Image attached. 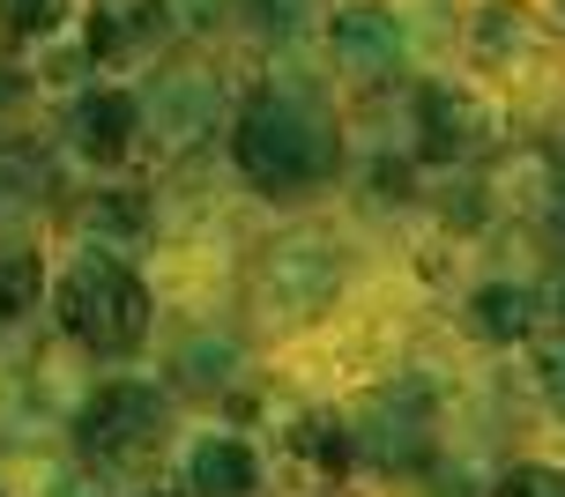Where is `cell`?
I'll return each instance as SVG.
<instances>
[{"label": "cell", "mask_w": 565, "mask_h": 497, "mask_svg": "<svg viewBox=\"0 0 565 497\" xmlns=\"http://www.w3.org/2000/svg\"><path fill=\"white\" fill-rule=\"evenodd\" d=\"M328 45H335V67L350 75V83H395L402 75V30L387 8H372V0H358V8H335L328 15Z\"/></svg>", "instance_id": "7"}, {"label": "cell", "mask_w": 565, "mask_h": 497, "mask_svg": "<svg viewBox=\"0 0 565 497\" xmlns=\"http://www.w3.org/2000/svg\"><path fill=\"white\" fill-rule=\"evenodd\" d=\"M417 141L431 164H483L507 127H499V111L483 105L477 89H454V83H424L417 89Z\"/></svg>", "instance_id": "5"}, {"label": "cell", "mask_w": 565, "mask_h": 497, "mask_svg": "<svg viewBox=\"0 0 565 497\" xmlns=\"http://www.w3.org/2000/svg\"><path fill=\"white\" fill-rule=\"evenodd\" d=\"M23 97H30V83H23V75H15V67H0V111H15V105H23Z\"/></svg>", "instance_id": "19"}, {"label": "cell", "mask_w": 565, "mask_h": 497, "mask_svg": "<svg viewBox=\"0 0 565 497\" xmlns=\"http://www.w3.org/2000/svg\"><path fill=\"white\" fill-rule=\"evenodd\" d=\"M164 23H171L164 0H97V15H89V53L97 60H141L164 37Z\"/></svg>", "instance_id": "8"}, {"label": "cell", "mask_w": 565, "mask_h": 497, "mask_svg": "<svg viewBox=\"0 0 565 497\" xmlns=\"http://www.w3.org/2000/svg\"><path fill=\"white\" fill-rule=\"evenodd\" d=\"M298 453H306L312 468H328V475H342L350 468V439H342V423H328V415H298Z\"/></svg>", "instance_id": "14"}, {"label": "cell", "mask_w": 565, "mask_h": 497, "mask_svg": "<svg viewBox=\"0 0 565 497\" xmlns=\"http://www.w3.org/2000/svg\"><path fill=\"white\" fill-rule=\"evenodd\" d=\"M67 23V0H0V30L15 37H53Z\"/></svg>", "instance_id": "16"}, {"label": "cell", "mask_w": 565, "mask_h": 497, "mask_svg": "<svg viewBox=\"0 0 565 497\" xmlns=\"http://www.w3.org/2000/svg\"><path fill=\"white\" fill-rule=\"evenodd\" d=\"M499 497H558V475H551V468H513Z\"/></svg>", "instance_id": "18"}, {"label": "cell", "mask_w": 565, "mask_h": 497, "mask_svg": "<svg viewBox=\"0 0 565 497\" xmlns=\"http://www.w3.org/2000/svg\"><path fill=\"white\" fill-rule=\"evenodd\" d=\"M0 497H8V475H0Z\"/></svg>", "instance_id": "20"}, {"label": "cell", "mask_w": 565, "mask_h": 497, "mask_svg": "<svg viewBox=\"0 0 565 497\" xmlns=\"http://www.w3.org/2000/svg\"><path fill=\"white\" fill-rule=\"evenodd\" d=\"M477 53L491 60V67H521V60H536V53H543L536 8H521V0H483V15H477Z\"/></svg>", "instance_id": "10"}, {"label": "cell", "mask_w": 565, "mask_h": 497, "mask_svg": "<svg viewBox=\"0 0 565 497\" xmlns=\"http://www.w3.org/2000/svg\"><path fill=\"white\" fill-rule=\"evenodd\" d=\"M260 468L246 439H201L194 445V497H254Z\"/></svg>", "instance_id": "12"}, {"label": "cell", "mask_w": 565, "mask_h": 497, "mask_svg": "<svg viewBox=\"0 0 565 497\" xmlns=\"http://www.w3.org/2000/svg\"><path fill=\"white\" fill-rule=\"evenodd\" d=\"M216 105H224L216 75H201V67H171V75H157L149 97H135V119H149V134H157L164 156H186L194 141H209Z\"/></svg>", "instance_id": "6"}, {"label": "cell", "mask_w": 565, "mask_h": 497, "mask_svg": "<svg viewBox=\"0 0 565 497\" xmlns=\"http://www.w3.org/2000/svg\"><path fill=\"white\" fill-rule=\"evenodd\" d=\"M260 304H276V320H290V327H306V320H320L328 304H335L342 290V252L328 246V238H312V230H298V238H282L268 260H260Z\"/></svg>", "instance_id": "4"}, {"label": "cell", "mask_w": 565, "mask_h": 497, "mask_svg": "<svg viewBox=\"0 0 565 497\" xmlns=\"http://www.w3.org/2000/svg\"><path fill=\"white\" fill-rule=\"evenodd\" d=\"M164 431H171L164 393L141 387V379H113V387H97L83 401V415H75L83 453L113 461V468H149V461L164 453Z\"/></svg>", "instance_id": "3"}, {"label": "cell", "mask_w": 565, "mask_h": 497, "mask_svg": "<svg viewBox=\"0 0 565 497\" xmlns=\"http://www.w3.org/2000/svg\"><path fill=\"white\" fill-rule=\"evenodd\" d=\"M141 119H135V97L127 89H97L75 105V149H83L89 164H119L127 149H135Z\"/></svg>", "instance_id": "9"}, {"label": "cell", "mask_w": 565, "mask_h": 497, "mask_svg": "<svg viewBox=\"0 0 565 497\" xmlns=\"http://www.w3.org/2000/svg\"><path fill=\"white\" fill-rule=\"evenodd\" d=\"M372 445L387 453V461H424V445H431V409H424V393L417 387H402V393H380L372 401Z\"/></svg>", "instance_id": "11"}, {"label": "cell", "mask_w": 565, "mask_h": 497, "mask_svg": "<svg viewBox=\"0 0 565 497\" xmlns=\"http://www.w3.org/2000/svg\"><path fill=\"white\" fill-rule=\"evenodd\" d=\"M231 149H238V171L260 194H306V186H320L335 171V127L290 89H268V97H254L238 111Z\"/></svg>", "instance_id": "1"}, {"label": "cell", "mask_w": 565, "mask_h": 497, "mask_svg": "<svg viewBox=\"0 0 565 497\" xmlns=\"http://www.w3.org/2000/svg\"><path fill=\"white\" fill-rule=\"evenodd\" d=\"M30 304H38V260H30V252H8V260H0V334L15 327Z\"/></svg>", "instance_id": "15"}, {"label": "cell", "mask_w": 565, "mask_h": 497, "mask_svg": "<svg viewBox=\"0 0 565 497\" xmlns=\"http://www.w3.org/2000/svg\"><path fill=\"white\" fill-rule=\"evenodd\" d=\"M469 320H477V334H491V342H521V334L536 327V290H521V282L477 290V304H469Z\"/></svg>", "instance_id": "13"}, {"label": "cell", "mask_w": 565, "mask_h": 497, "mask_svg": "<svg viewBox=\"0 0 565 497\" xmlns=\"http://www.w3.org/2000/svg\"><path fill=\"white\" fill-rule=\"evenodd\" d=\"M238 8H246V23H254V30H268V37H290V30L306 23L312 0H238Z\"/></svg>", "instance_id": "17"}, {"label": "cell", "mask_w": 565, "mask_h": 497, "mask_svg": "<svg viewBox=\"0 0 565 497\" xmlns=\"http://www.w3.org/2000/svg\"><path fill=\"white\" fill-rule=\"evenodd\" d=\"M53 304H60V327L75 334L83 349H97V357H127V349L149 342V290L113 252H83Z\"/></svg>", "instance_id": "2"}]
</instances>
